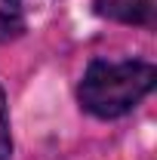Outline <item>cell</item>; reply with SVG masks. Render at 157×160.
I'll list each match as a JSON object with an SVG mask.
<instances>
[{
	"label": "cell",
	"instance_id": "cell-1",
	"mask_svg": "<svg viewBox=\"0 0 157 160\" xmlns=\"http://www.w3.org/2000/svg\"><path fill=\"white\" fill-rule=\"evenodd\" d=\"M154 80H157V71L151 62L96 59L86 68L83 80H80L77 96H80V105L89 114H96L102 120H111V117H123L126 111H133L154 89Z\"/></svg>",
	"mask_w": 157,
	"mask_h": 160
},
{
	"label": "cell",
	"instance_id": "cell-2",
	"mask_svg": "<svg viewBox=\"0 0 157 160\" xmlns=\"http://www.w3.org/2000/svg\"><path fill=\"white\" fill-rule=\"evenodd\" d=\"M96 12L123 25H145L151 19V0H96Z\"/></svg>",
	"mask_w": 157,
	"mask_h": 160
},
{
	"label": "cell",
	"instance_id": "cell-3",
	"mask_svg": "<svg viewBox=\"0 0 157 160\" xmlns=\"http://www.w3.org/2000/svg\"><path fill=\"white\" fill-rule=\"evenodd\" d=\"M22 31H25V22L19 19V12L16 9H0V43L16 40Z\"/></svg>",
	"mask_w": 157,
	"mask_h": 160
},
{
	"label": "cell",
	"instance_id": "cell-4",
	"mask_svg": "<svg viewBox=\"0 0 157 160\" xmlns=\"http://www.w3.org/2000/svg\"><path fill=\"white\" fill-rule=\"evenodd\" d=\"M13 154V139H9V120H6V99L0 89V160H9Z\"/></svg>",
	"mask_w": 157,
	"mask_h": 160
},
{
	"label": "cell",
	"instance_id": "cell-5",
	"mask_svg": "<svg viewBox=\"0 0 157 160\" xmlns=\"http://www.w3.org/2000/svg\"><path fill=\"white\" fill-rule=\"evenodd\" d=\"M6 3H9V6H16V3H19V0H6Z\"/></svg>",
	"mask_w": 157,
	"mask_h": 160
}]
</instances>
